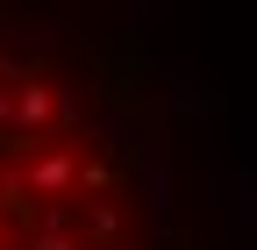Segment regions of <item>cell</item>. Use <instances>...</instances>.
I'll return each mask as SVG.
<instances>
[{"label": "cell", "mask_w": 257, "mask_h": 250, "mask_svg": "<svg viewBox=\"0 0 257 250\" xmlns=\"http://www.w3.org/2000/svg\"><path fill=\"white\" fill-rule=\"evenodd\" d=\"M86 229L100 236V243H114V236H121V207H114V200H93V207H86Z\"/></svg>", "instance_id": "obj_4"}, {"label": "cell", "mask_w": 257, "mask_h": 250, "mask_svg": "<svg viewBox=\"0 0 257 250\" xmlns=\"http://www.w3.org/2000/svg\"><path fill=\"white\" fill-rule=\"evenodd\" d=\"M29 250H79V236H72V207H43V214H36V236H29Z\"/></svg>", "instance_id": "obj_3"}, {"label": "cell", "mask_w": 257, "mask_h": 250, "mask_svg": "<svg viewBox=\"0 0 257 250\" xmlns=\"http://www.w3.org/2000/svg\"><path fill=\"white\" fill-rule=\"evenodd\" d=\"M57 114H72V100H57V86H43V79H22L15 86V114H8V136L15 143H36Z\"/></svg>", "instance_id": "obj_1"}, {"label": "cell", "mask_w": 257, "mask_h": 250, "mask_svg": "<svg viewBox=\"0 0 257 250\" xmlns=\"http://www.w3.org/2000/svg\"><path fill=\"white\" fill-rule=\"evenodd\" d=\"M0 250H8V207H0Z\"/></svg>", "instance_id": "obj_6"}, {"label": "cell", "mask_w": 257, "mask_h": 250, "mask_svg": "<svg viewBox=\"0 0 257 250\" xmlns=\"http://www.w3.org/2000/svg\"><path fill=\"white\" fill-rule=\"evenodd\" d=\"M79 186H86V193H107V186H114L107 158H86V165H79Z\"/></svg>", "instance_id": "obj_5"}, {"label": "cell", "mask_w": 257, "mask_h": 250, "mask_svg": "<svg viewBox=\"0 0 257 250\" xmlns=\"http://www.w3.org/2000/svg\"><path fill=\"white\" fill-rule=\"evenodd\" d=\"M22 186H29L36 200L57 207V200L79 186V158H72V150H36V158H29V172H22Z\"/></svg>", "instance_id": "obj_2"}]
</instances>
